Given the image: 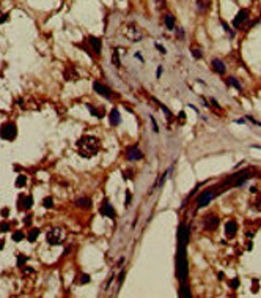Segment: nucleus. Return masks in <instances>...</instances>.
Returning <instances> with one entry per match:
<instances>
[{
	"label": "nucleus",
	"mask_w": 261,
	"mask_h": 298,
	"mask_svg": "<svg viewBox=\"0 0 261 298\" xmlns=\"http://www.w3.org/2000/svg\"><path fill=\"white\" fill-rule=\"evenodd\" d=\"M76 145H77L79 153H80L82 156H85V158L95 156V155L99 152V148H101L99 141H98L96 137H93V136H85V137H82L80 141H77Z\"/></svg>",
	"instance_id": "obj_1"
},
{
	"label": "nucleus",
	"mask_w": 261,
	"mask_h": 298,
	"mask_svg": "<svg viewBox=\"0 0 261 298\" xmlns=\"http://www.w3.org/2000/svg\"><path fill=\"white\" fill-rule=\"evenodd\" d=\"M176 275L181 282H186L189 275L187 259H186V245H178V256H176Z\"/></svg>",
	"instance_id": "obj_2"
},
{
	"label": "nucleus",
	"mask_w": 261,
	"mask_h": 298,
	"mask_svg": "<svg viewBox=\"0 0 261 298\" xmlns=\"http://www.w3.org/2000/svg\"><path fill=\"white\" fill-rule=\"evenodd\" d=\"M63 237H64V232L58 227H52L49 229L47 235H46V238H47L49 245H60L63 241Z\"/></svg>",
	"instance_id": "obj_3"
},
{
	"label": "nucleus",
	"mask_w": 261,
	"mask_h": 298,
	"mask_svg": "<svg viewBox=\"0 0 261 298\" xmlns=\"http://www.w3.org/2000/svg\"><path fill=\"white\" fill-rule=\"evenodd\" d=\"M0 136H2L5 141H13V139L17 136V128L13 123H6V125L2 126V129H0Z\"/></svg>",
	"instance_id": "obj_4"
},
{
	"label": "nucleus",
	"mask_w": 261,
	"mask_h": 298,
	"mask_svg": "<svg viewBox=\"0 0 261 298\" xmlns=\"http://www.w3.org/2000/svg\"><path fill=\"white\" fill-rule=\"evenodd\" d=\"M93 88L96 90V93L98 95H101V96H106V98H112V92H110V88L109 87H106L104 84H101V82H93Z\"/></svg>",
	"instance_id": "obj_5"
},
{
	"label": "nucleus",
	"mask_w": 261,
	"mask_h": 298,
	"mask_svg": "<svg viewBox=\"0 0 261 298\" xmlns=\"http://www.w3.org/2000/svg\"><path fill=\"white\" fill-rule=\"evenodd\" d=\"M212 197H214V192L212 191H204L200 197H198V200H197V208H203L204 205H208Z\"/></svg>",
	"instance_id": "obj_6"
},
{
	"label": "nucleus",
	"mask_w": 261,
	"mask_h": 298,
	"mask_svg": "<svg viewBox=\"0 0 261 298\" xmlns=\"http://www.w3.org/2000/svg\"><path fill=\"white\" fill-rule=\"evenodd\" d=\"M101 215H104V216H109L110 219H113L115 218V210H113V207L109 203V200H104L102 202V207H101Z\"/></svg>",
	"instance_id": "obj_7"
},
{
	"label": "nucleus",
	"mask_w": 261,
	"mask_h": 298,
	"mask_svg": "<svg viewBox=\"0 0 261 298\" xmlns=\"http://www.w3.org/2000/svg\"><path fill=\"white\" fill-rule=\"evenodd\" d=\"M142 156H143V153L140 152L138 147H130L127 150V158L130 161H138V160H142Z\"/></svg>",
	"instance_id": "obj_8"
},
{
	"label": "nucleus",
	"mask_w": 261,
	"mask_h": 298,
	"mask_svg": "<svg viewBox=\"0 0 261 298\" xmlns=\"http://www.w3.org/2000/svg\"><path fill=\"white\" fill-rule=\"evenodd\" d=\"M204 226H206V229H208V230H216V229H217V226H219V218H217V216H214V215L208 216V218H206V221H204Z\"/></svg>",
	"instance_id": "obj_9"
},
{
	"label": "nucleus",
	"mask_w": 261,
	"mask_h": 298,
	"mask_svg": "<svg viewBox=\"0 0 261 298\" xmlns=\"http://www.w3.org/2000/svg\"><path fill=\"white\" fill-rule=\"evenodd\" d=\"M236 232H238V224H236V221H228L227 226H225V234H227V237H235Z\"/></svg>",
	"instance_id": "obj_10"
},
{
	"label": "nucleus",
	"mask_w": 261,
	"mask_h": 298,
	"mask_svg": "<svg viewBox=\"0 0 261 298\" xmlns=\"http://www.w3.org/2000/svg\"><path fill=\"white\" fill-rule=\"evenodd\" d=\"M32 205H33V199L30 197V196H27V197L21 196V197H19V208L21 210H29Z\"/></svg>",
	"instance_id": "obj_11"
},
{
	"label": "nucleus",
	"mask_w": 261,
	"mask_h": 298,
	"mask_svg": "<svg viewBox=\"0 0 261 298\" xmlns=\"http://www.w3.org/2000/svg\"><path fill=\"white\" fill-rule=\"evenodd\" d=\"M247 17H249V11H247V10H241V11L238 13V16H236V19L233 21V25H235V27H239L244 21H247Z\"/></svg>",
	"instance_id": "obj_12"
},
{
	"label": "nucleus",
	"mask_w": 261,
	"mask_h": 298,
	"mask_svg": "<svg viewBox=\"0 0 261 298\" xmlns=\"http://www.w3.org/2000/svg\"><path fill=\"white\" fill-rule=\"evenodd\" d=\"M110 125L112 126H117L120 122H121V117H120V112H118V109H112V112H110Z\"/></svg>",
	"instance_id": "obj_13"
},
{
	"label": "nucleus",
	"mask_w": 261,
	"mask_h": 298,
	"mask_svg": "<svg viewBox=\"0 0 261 298\" xmlns=\"http://www.w3.org/2000/svg\"><path fill=\"white\" fill-rule=\"evenodd\" d=\"M212 68H214V71L216 73H219V74H223L227 71V68H225V65H223V62H220V60H212Z\"/></svg>",
	"instance_id": "obj_14"
},
{
	"label": "nucleus",
	"mask_w": 261,
	"mask_h": 298,
	"mask_svg": "<svg viewBox=\"0 0 261 298\" xmlns=\"http://www.w3.org/2000/svg\"><path fill=\"white\" fill-rule=\"evenodd\" d=\"M88 41L91 44V48L95 49V52L96 54H101V41H99V38H96V36H90Z\"/></svg>",
	"instance_id": "obj_15"
},
{
	"label": "nucleus",
	"mask_w": 261,
	"mask_h": 298,
	"mask_svg": "<svg viewBox=\"0 0 261 298\" xmlns=\"http://www.w3.org/2000/svg\"><path fill=\"white\" fill-rule=\"evenodd\" d=\"M165 25H167V29H175V17L172 16V14H167L165 16Z\"/></svg>",
	"instance_id": "obj_16"
},
{
	"label": "nucleus",
	"mask_w": 261,
	"mask_h": 298,
	"mask_svg": "<svg viewBox=\"0 0 261 298\" xmlns=\"http://www.w3.org/2000/svg\"><path fill=\"white\" fill-rule=\"evenodd\" d=\"M76 203H77V207H80V208H90L91 207V202L88 199H79Z\"/></svg>",
	"instance_id": "obj_17"
},
{
	"label": "nucleus",
	"mask_w": 261,
	"mask_h": 298,
	"mask_svg": "<svg viewBox=\"0 0 261 298\" xmlns=\"http://www.w3.org/2000/svg\"><path fill=\"white\" fill-rule=\"evenodd\" d=\"M179 296H183V298H190V296H192L187 285H184L183 289H179Z\"/></svg>",
	"instance_id": "obj_18"
},
{
	"label": "nucleus",
	"mask_w": 261,
	"mask_h": 298,
	"mask_svg": "<svg viewBox=\"0 0 261 298\" xmlns=\"http://www.w3.org/2000/svg\"><path fill=\"white\" fill-rule=\"evenodd\" d=\"M25 183H27V177H25V175H19V177H17V180H16V186L22 188V186H25Z\"/></svg>",
	"instance_id": "obj_19"
},
{
	"label": "nucleus",
	"mask_w": 261,
	"mask_h": 298,
	"mask_svg": "<svg viewBox=\"0 0 261 298\" xmlns=\"http://www.w3.org/2000/svg\"><path fill=\"white\" fill-rule=\"evenodd\" d=\"M88 281H90L88 275H79V276H77V281H76V282H77V284H87Z\"/></svg>",
	"instance_id": "obj_20"
},
{
	"label": "nucleus",
	"mask_w": 261,
	"mask_h": 298,
	"mask_svg": "<svg viewBox=\"0 0 261 298\" xmlns=\"http://www.w3.org/2000/svg\"><path fill=\"white\" fill-rule=\"evenodd\" d=\"M38 235H40V230L38 229H32L30 234H29V241H35Z\"/></svg>",
	"instance_id": "obj_21"
},
{
	"label": "nucleus",
	"mask_w": 261,
	"mask_h": 298,
	"mask_svg": "<svg viewBox=\"0 0 261 298\" xmlns=\"http://www.w3.org/2000/svg\"><path fill=\"white\" fill-rule=\"evenodd\" d=\"M71 76H74V79H76V77H77V74H76V71H74L72 68H69V71H66V73H64V79H66V81H68V79H72Z\"/></svg>",
	"instance_id": "obj_22"
},
{
	"label": "nucleus",
	"mask_w": 261,
	"mask_h": 298,
	"mask_svg": "<svg viewBox=\"0 0 261 298\" xmlns=\"http://www.w3.org/2000/svg\"><path fill=\"white\" fill-rule=\"evenodd\" d=\"M112 60H113V65H115V66H120V55H118V51H113Z\"/></svg>",
	"instance_id": "obj_23"
},
{
	"label": "nucleus",
	"mask_w": 261,
	"mask_h": 298,
	"mask_svg": "<svg viewBox=\"0 0 261 298\" xmlns=\"http://www.w3.org/2000/svg\"><path fill=\"white\" fill-rule=\"evenodd\" d=\"M43 205H44L46 208H52V207H54L52 197H46V199H44V202H43Z\"/></svg>",
	"instance_id": "obj_24"
},
{
	"label": "nucleus",
	"mask_w": 261,
	"mask_h": 298,
	"mask_svg": "<svg viewBox=\"0 0 261 298\" xmlns=\"http://www.w3.org/2000/svg\"><path fill=\"white\" fill-rule=\"evenodd\" d=\"M228 84H230V85H233V87H236L238 90H241V84H239L235 77H230V79H228Z\"/></svg>",
	"instance_id": "obj_25"
},
{
	"label": "nucleus",
	"mask_w": 261,
	"mask_h": 298,
	"mask_svg": "<svg viewBox=\"0 0 261 298\" xmlns=\"http://www.w3.org/2000/svg\"><path fill=\"white\" fill-rule=\"evenodd\" d=\"M24 238V234H22V232H14V234H13V240L14 241H21Z\"/></svg>",
	"instance_id": "obj_26"
},
{
	"label": "nucleus",
	"mask_w": 261,
	"mask_h": 298,
	"mask_svg": "<svg viewBox=\"0 0 261 298\" xmlns=\"http://www.w3.org/2000/svg\"><path fill=\"white\" fill-rule=\"evenodd\" d=\"M25 262H27V257L25 256H19V257H17V267H24Z\"/></svg>",
	"instance_id": "obj_27"
},
{
	"label": "nucleus",
	"mask_w": 261,
	"mask_h": 298,
	"mask_svg": "<svg viewBox=\"0 0 261 298\" xmlns=\"http://www.w3.org/2000/svg\"><path fill=\"white\" fill-rule=\"evenodd\" d=\"M130 200H132V196H130V191H126V203H124L126 207H129Z\"/></svg>",
	"instance_id": "obj_28"
},
{
	"label": "nucleus",
	"mask_w": 261,
	"mask_h": 298,
	"mask_svg": "<svg viewBox=\"0 0 261 298\" xmlns=\"http://www.w3.org/2000/svg\"><path fill=\"white\" fill-rule=\"evenodd\" d=\"M192 55H193L195 59H200V57H201V52H200L198 49H192Z\"/></svg>",
	"instance_id": "obj_29"
},
{
	"label": "nucleus",
	"mask_w": 261,
	"mask_h": 298,
	"mask_svg": "<svg viewBox=\"0 0 261 298\" xmlns=\"http://www.w3.org/2000/svg\"><path fill=\"white\" fill-rule=\"evenodd\" d=\"M230 285H231L233 289H238V287H239V281H238V279H233V281L230 282Z\"/></svg>",
	"instance_id": "obj_30"
},
{
	"label": "nucleus",
	"mask_w": 261,
	"mask_h": 298,
	"mask_svg": "<svg viewBox=\"0 0 261 298\" xmlns=\"http://www.w3.org/2000/svg\"><path fill=\"white\" fill-rule=\"evenodd\" d=\"M8 229H10V226H8L6 222H2V224H0V230H2V232H6Z\"/></svg>",
	"instance_id": "obj_31"
},
{
	"label": "nucleus",
	"mask_w": 261,
	"mask_h": 298,
	"mask_svg": "<svg viewBox=\"0 0 261 298\" xmlns=\"http://www.w3.org/2000/svg\"><path fill=\"white\" fill-rule=\"evenodd\" d=\"M157 8H164V0H157Z\"/></svg>",
	"instance_id": "obj_32"
},
{
	"label": "nucleus",
	"mask_w": 261,
	"mask_h": 298,
	"mask_svg": "<svg viewBox=\"0 0 261 298\" xmlns=\"http://www.w3.org/2000/svg\"><path fill=\"white\" fill-rule=\"evenodd\" d=\"M184 115H186V114H184V112H179V120H184V118H186V117H184Z\"/></svg>",
	"instance_id": "obj_33"
},
{
	"label": "nucleus",
	"mask_w": 261,
	"mask_h": 298,
	"mask_svg": "<svg viewBox=\"0 0 261 298\" xmlns=\"http://www.w3.org/2000/svg\"><path fill=\"white\" fill-rule=\"evenodd\" d=\"M8 19V16H2V17H0V22H3V21H6Z\"/></svg>",
	"instance_id": "obj_34"
},
{
	"label": "nucleus",
	"mask_w": 261,
	"mask_h": 298,
	"mask_svg": "<svg viewBox=\"0 0 261 298\" xmlns=\"http://www.w3.org/2000/svg\"><path fill=\"white\" fill-rule=\"evenodd\" d=\"M3 243H5V241H3V240H0V249L3 248Z\"/></svg>",
	"instance_id": "obj_35"
}]
</instances>
